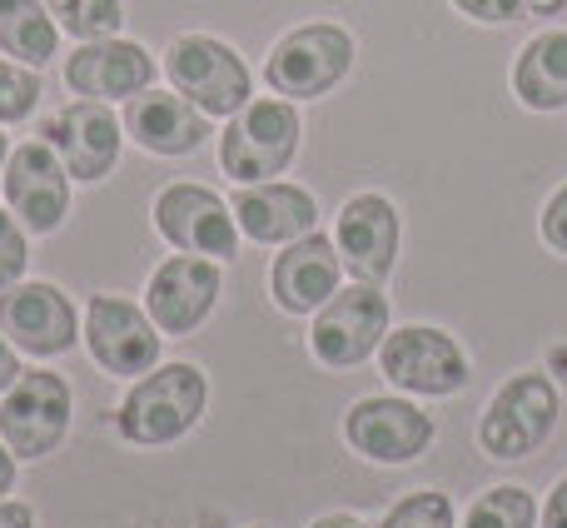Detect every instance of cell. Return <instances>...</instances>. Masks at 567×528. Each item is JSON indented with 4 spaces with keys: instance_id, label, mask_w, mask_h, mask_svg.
<instances>
[{
    "instance_id": "obj_1",
    "label": "cell",
    "mask_w": 567,
    "mask_h": 528,
    "mask_svg": "<svg viewBox=\"0 0 567 528\" xmlns=\"http://www.w3.org/2000/svg\"><path fill=\"white\" fill-rule=\"evenodd\" d=\"M209 409V379L199 364L175 359L155 364L130 384V394L115 409V429L135 449H165V444L185 439Z\"/></svg>"
},
{
    "instance_id": "obj_2",
    "label": "cell",
    "mask_w": 567,
    "mask_h": 528,
    "mask_svg": "<svg viewBox=\"0 0 567 528\" xmlns=\"http://www.w3.org/2000/svg\"><path fill=\"white\" fill-rule=\"evenodd\" d=\"M303 145V115L293 100L284 95H255L239 115L225 120V135H219V170H225L235 185H259V180H275L293 165Z\"/></svg>"
},
{
    "instance_id": "obj_3",
    "label": "cell",
    "mask_w": 567,
    "mask_h": 528,
    "mask_svg": "<svg viewBox=\"0 0 567 528\" xmlns=\"http://www.w3.org/2000/svg\"><path fill=\"white\" fill-rule=\"evenodd\" d=\"M558 419H563L558 384L548 374H513L508 384L493 389L488 409L478 414V449L488 459L518 464L558 434Z\"/></svg>"
},
{
    "instance_id": "obj_4",
    "label": "cell",
    "mask_w": 567,
    "mask_h": 528,
    "mask_svg": "<svg viewBox=\"0 0 567 528\" xmlns=\"http://www.w3.org/2000/svg\"><path fill=\"white\" fill-rule=\"evenodd\" d=\"M353 35L333 20H309V26H293L289 35H279V45L265 60V85L284 100H319L329 90H339L353 70Z\"/></svg>"
},
{
    "instance_id": "obj_5",
    "label": "cell",
    "mask_w": 567,
    "mask_h": 528,
    "mask_svg": "<svg viewBox=\"0 0 567 528\" xmlns=\"http://www.w3.org/2000/svg\"><path fill=\"white\" fill-rule=\"evenodd\" d=\"M165 75L185 100H195L209 120H229L255 100V75H249L245 55L219 35H175V45L165 50Z\"/></svg>"
},
{
    "instance_id": "obj_6",
    "label": "cell",
    "mask_w": 567,
    "mask_h": 528,
    "mask_svg": "<svg viewBox=\"0 0 567 528\" xmlns=\"http://www.w3.org/2000/svg\"><path fill=\"white\" fill-rule=\"evenodd\" d=\"M70 409H75V394H70L65 374L25 369L0 394V444L20 464L50 459L70 434Z\"/></svg>"
},
{
    "instance_id": "obj_7",
    "label": "cell",
    "mask_w": 567,
    "mask_h": 528,
    "mask_svg": "<svg viewBox=\"0 0 567 528\" xmlns=\"http://www.w3.org/2000/svg\"><path fill=\"white\" fill-rule=\"evenodd\" d=\"M389 294L379 284H339L323 309H313V329H309V349L323 369H353V364L373 359L379 344L389 339Z\"/></svg>"
},
{
    "instance_id": "obj_8",
    "label": "cell",
    "mask_w": 567,
    "mask_h": 528,
    "mask_svg": "<svg viewBox=\"0 0 567 528\" xmlns=\"http://www.w3.org/2000/svg\"><path fill=\"white\" fill-rule=\"evenodd\" d=\"M379 369L393 389L419 399H453L468 384V354L439 324H403L379 344Z\"/></svg>"
},
{
    "instance_id": "obj_9",
    "label": "cell",
    "mask_w": 567,
    "mask_h": 528,
    "mask_svg": "<svg viewBox=\"0 0 567 528\" xmlns=\"http://www.w3.org/2000/svg\"><path fill=\"white\" fill-rule=\"evenodd\" d=\"M80 339H85L90 359L100 364L115 379H140L159 364L165 349V334L155 329L145 304L125 299V294H95L85 304V324H80Z\"/></svg>"
},
{
    "instance_id": "obj_10",
    "label": "cell",
    "mask_w": 567,
    "mask_h": 528,
    "mask_svg": "<svg viewBox=\"0 0 567 528\" xmlns=\"http://www.w3.org/2000/svg\"><path fill=\"white\" fill-rule=\"evenodd\" d=\"M155 230L169 250L179 255H205L229 264L239 255V225L235 210L225 205V195H215L209 185H195V180H179V185H165L155 195Z\"/></svg>"
},
{
    "instance_id": "obj_11",
    "label": "cell",
    "mask_w": 567,
    "mask_h": 528,
    "mask_svg": "<svg viewBox=\"0 0 567 528\" xmlns=\"http://www.w3.org/2000/svg\"><path fill=\"white\" fill-rule=\"evenodd\" d=\"M80 309L60 284L50 280H20L0 290V334L30 359H60L80 339Z\"/></svg>"
},
{
    "instance_id": "obj_12",
    "label": "cell",
    "mask_w": 567,
    "mask_h": 528,
    "mask_svg": "<svg viewBox=\"0 0 567 528\" xmlns=\"http://www.w3.org/2000/svg\"><path fill=\"white\" fill-rule=\"evenodd\" d=\"M343 439L359 459L369 464H413L419 454L433 449L439 439V424H433L429 409H419L413 399H389V394H369L359 399L349 414H343Z\"/></svg>"
},
{
    "instance_id": "obj_13",
    "label": "cell",
    "mask_w": 567,
    "mask_h": 528,
    "mask_svg": "<svg viewBox=\"0 0 567 528\" xmlns=\"http://www.w3.org/2000/svg\"><path fill=\"white\" fill-rule=\"evenodd\" d=\"M60 160H65L70 180H105L120 165V150H125V120L110 110V100H70L55 115L40 120L35 130Z\"/></svg>"
},
{
    "instance_id": "obj_14",
    "label": "cell",
    "mask_w": 567,
    "mask_h": 528,
    "mask_svg": "<svg viewBox=\"0 0 567 528\" xmlns=\"http://www.w3.org/2000/svg\"><path fill=\"white\" fill-rule=\"evenodd\" d=\"M70 170L45 140H25V145L10 150L0 190H6V205L30 235H55L70 215Z\"/></svg>"
},
{
    "instance_id": "obj_15",
    "label": "cell",
    "mask_w": 567,
    "mask_h": 528,
    "mask_svg": "<svg viewBox=\"0 0 567 528\" xmlns=\"http://www.w3.org/2000/svg\"><path fill=\"white\" fill-rule=\"evenodd\" d=\"M219 294H225V270L219 260H205V255H169L155 264L145 284V309L155 319L159 334L169 339H185L195 334L199 324L215 314Z\"/></svg>"
},
{
    "instance_id": "obj_16",
    "label": "cell",
    "mask_w": 567,
    "mask_h": 528,
    "mask_svg": "<svg viewBox=\"0 0 567 528\" xmlns=\"http://www.w3.org/2000/svg\"><path fill=\"white\" fill-rule=\"evenodd\" d=\"M399 240H403V220L389 195L359 190V195L343 200L339 225H333V245H339V260L353 280L389 284L393 264H399Z\"/></svg>"
},
{
    "instance_id": "obj_17",
    "label": "cell",
    "mask_w": 567,
    "mask_h": 528,
    "mask_svg": "<svg viewBox=\"0 0 567 528\" xmlns=\"http://www.w3.org/2000/svg\"><path fill=\"white\" fill-rule=\"evenodd\" d=\"M159 80V60L140 40H80L65 55V85L80 100H130Z\"/></svg>"
},
{
    "instance_id": "obj_18",
    "label": "cell",
    "mask_w": 567,
    "mask_h": 528,
    "mask_svg": "<svg viewBox=\"0 0 567 528\" xmlns=\"http://www.w3.org/2000/svg\"><path fill=\"white\" fill-rule=\"evenodd\" d=\"M125 135L135 140L140 150H150V155L179 160V155H195L215 130H209V115L195 105V100H185L179 90L150 85L145 95L125 100Z\"/></svg>"
},
{
    "instance_id": "obj_19",
    "label": "cell",
    "mask_w": 567,
    "mask_h": 528,
    "mask_svg": "<svg viewBox=\"0 0 567 528\" xmlns=\"http://www.w3.org/2000/svg\"><path fill=\"white\" fill-rule=\"evenodd\" d=\"M343 284V260L339 245L319 230H309L303 240L284 245L275 255V270H269V294L284 314H313L339 294Z\"/></svg>"
},
{
    "instance_id": "obj_20",
    "label": "cell",
    "mask_w": 567,
    "mask_h": 528,
    "mask_svg": "<svg viewBox=\"0 0 567 528\" xmlns=\"http://www.w3.org/2000/svg\"><path fill=\"white\" fill-rule=\"evenodd\" d=\"M235 225L255 245H293L309 230H319V200L303 185L289 180H259V185H239V195L229 200Z\"/></svg>"
},
{
    "instance_id": "obj_21",
    "label": "cell",
    "mask_w": 567,
    "mask_h": 528,
    "mask_svg": "<svg viewBox=\"0 0 567 528\" xmlns=\"http://www.w3.org/2000/svg\"><path fill=\"white\" fill-rule=\"evenodd\" d=\"M513 95L538 115L567 110V30H538L513 60Z\"/></svg>"
},
{
    "instance_id": "obj_22",
    "label": "cell",
    "mask_w": 567,
    "mask_h": 528,
    "mask_svg": "<svg viewBox=\"0 0 567 528\" xmlns=\"http://www.w3.org/2000/svg\"><path fill=\"white\" fill-rule=\"evenodd\" d=\"M0 50L30 70L60 55V26L45 0H0Z\"/></svg>"
},
{
    "instance_id": "obj_23",
    "label": "cell",
    "mask_w": 567,
    "mask_h": 528,
    "mask_svg": "<svg viewBox=\"0 0 567 528\" xmlns=\"http://www.w3.org/2000/svg\"><path fill=\"white\" fill-rule=\"evenodd\" d=\"M538 499L523 484H498V489H483L463 509L458 528H538Z\"/></svg>"
},
{
    "instance_id": "obj_24",
    "label": "cell",
    "mask_w": 567,
    "mask_h": 528,
    "mask_svg": "<svg viewBox=\"0 0 567 528\" xmlns=\"http://www.w3.org/2000/svg\"><path fill=\"white\" fill-rule=\"evenodd\" d=\"M70 40H110L125 30V0H45Z\"/></svg>"
},
{
    "instance_id": "obj_25",
    "label": "cell",
    "mask_w": 567,
    "mask_h": 528,
    "mask_svg": "<svg viewBox=\"0 0 567 528\" xmlns=\"http://www.w3.org/2000/svg\"><path fill=\"white\" fill-rule=\"evenodd\" d=\"M379 528H458V509L439 489H413L383 514Z\"/></svg>"
},
{
    "instance_id": "obj_26",
    "label": "cell",
    "mask_w": 567,
    "mask_h": 528,
    "mask_svg": "<svg viewBox=\"0 0 567 528\" xmlns=\"http://www.w3.org/2000/svg\"><path fill=\"white\" fill-rule=\"evenodd\" d=\"M40 105V70L20 60H0V125H20Z\"/></svg>"
},
{
    "instance_id": "obj_27",
    "label": "cell",
    "mask_w": 567,
    "mask_h": 528,
    "mask_svg": "<svg viewBox=\"0 0 567 528\" xmlns=\"http://www.w3.org/2000/svg\"><path fill=\"white\" fill-rule=\"evenodd\" d=\"M30 264V230L10 215V205H0V290L25 280Z\"/></svg>"
},
{
    "instance_id": "obj_28",
    "label": "cell",
    "mask_w": 567,
    "mask_h": 528,
    "mask_svg": "<svg viewBox=\"0 0 567 528\" xmlns=\"http://www.w3.org/2000/svg\"><path fill=\"white\" fill-rule=\"evenodd\" d=\"M538 230H543V245H548L553 255H567V185H558V190L548 195Z\"/></svg>"
},
{
    "instance_id": "obj_29",
    "label": "cell",
    "mask_w": 567,
    "mask_h": 528,
    "mask_svg": "<svg viewBox=\"0 0 567 528\" xmlns=\"http://www.w3.org/2000/svg\"><path fill=\"white\" fill-rule=\"evenodd\" d=\"M453 6H458L468 20H478V26H508V20L528 16L523 0H453Z\"/></svg>"
},
{
    "instance_id": "obj_30",
    "label": "cell",
    "mask_w": 567,
    "mask_h": 528,
    "mask_svg": "<svg viewBox=\"0 0 567 528\" xmlns=\"http://www.w3.org/2000/svg\"><path fill=\"white\" fill-rule=\"evenodd\" d=\"M538 524H543V528H567V474H563L558 484H553V494H548V504H543Z\"/></svg>"
},
{
    "instance_id": "obj_31",
    "label": "cell",
    "mask_w": 567,
    "mask_h": 528,
    "mask_svg": "<svg viewBox=\"0 0 567 528\" xmlns=\"http://www.w3.org/2000/svg\"><path fill=\"white\" fill-rule=\"evenodd\" d=\"M20 374H25V369H20V349L6 339V334H0V394H6L10 384L20 379Z\"/></svg>"
},
{
    "instance_id": "obj_32",
    "label": "cell",
    "mask_w": 567,
    "mask_h": 528,
    "mask_svg": "<svg viewBox=\"0 0 567 528\" xmlns=\"http://www.w3.org/2000/svg\"><path fill=\"white\" fill-rule=\"evenodd\" d=\"M0 528H35V509L20 499H0Z\"/></svg>"
},
{
    "instance_id": "obj_33",
    "label": "cell",
    "mask_w": 567,
    "mask_h": 528,
    "mask_svg": "<svg viewBox=\"0 0 567 528\" xmlns=\"http://www.w3.org/2000/svg\"><path fill=\"white\" fill-rule=\"evenodd\" d=\"M16 474H20V459L6 449V444H0V499H6V494L16 489Z\"/></svg>"
},
{
    "instance_id": "obj_34",
    "label": "cell",
    "mask_w": 567,
    "mask_h": 528,
    "mask_svg": "<svg viewBox=\"0 0 567 528\" xmlns=\"http://www.w3.org/2000/svg\"><path fill=\"white\" fill-rule=\"evenodd\" d=\"M309 528H369V524L353 519V514H323V519H313Z\"/></svg>"
},
{
    "instance_id": "obj_35",
    "label": "cell",
    "mask_w": 567,
    "mask_h": 528,
    "mask_svg": "<svg viewBox=\"0 0 567 528\" xmlns=\"http://www.w3.org/2000/svg\"><path fill=\"white\" fill-rule=\"evenodd\" d=\"M523 6H528V16H558L567 0H523Z\"/></svg>"
},
{
    "instance_id": "obj_36",
    "label": "cell",
    "mask_w": 567,
    "mask_h": 528,
    "mask_svg": "<svg viewBox=\"0 0 567 528\" xmlns=\"http://www.w3.org/2000/svg\"><path fill=\"white\" fill-rule=\"evenodd\" d=\"M10 150H16V145H10V140L0 135V175H6V160H10Z\"/></svg>"
}]
</instances>
